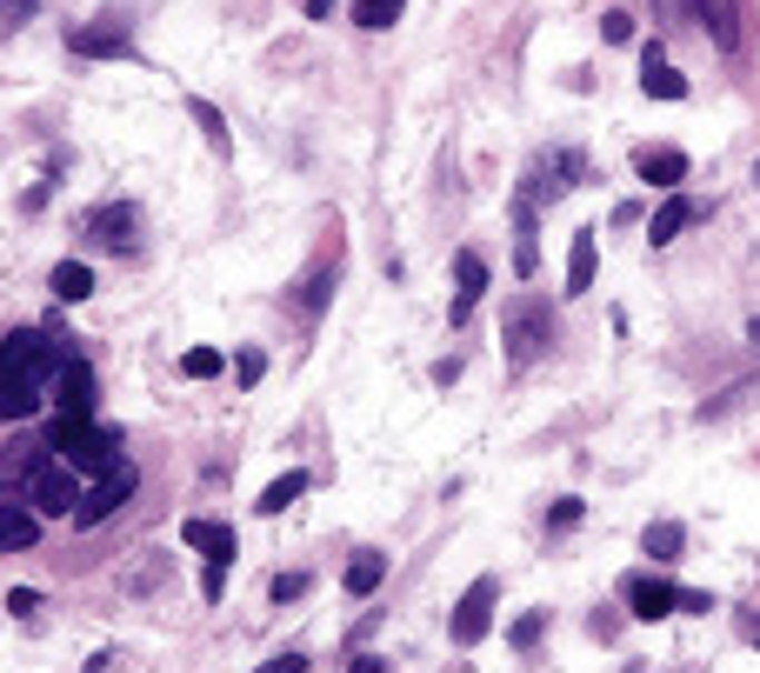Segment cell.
I'll return each instance as SVG.
<instances>
[{
	"instance_id": "1",
	"label": "cell",
	"mask_w": 760,
	"mask_h": 673,
	"mask_svg": "<svg viewBox=\"0 0 760 673\" xmlns=\"http://www.w3.org/2000/svg\"><path fill=\"white\" fill-rule=\"evenodd\" d=\"M67 360H80V354H73L67 340L40 334V327L7 334V340H0V427H7V420L40 414V407H47V394H53V374H60Z\"/></svg>"
},
{
	"instance_id": "2",
	"label": "cell",
	"mask_w": 760,
	"mask_h": 673,
	"mask_svg": "<svg viewBox=\"0 0 760 673\" xmlns=\"http://www.w3.org/2000/svg\"><path fill=\"white\" fill-rule=\"evenodd\" d=\"M47 447H53L73 474H107V467L120 461V434H113V427H100L93 414H60V420H53V434H47Z\"/></svg>"
},
{
	"instance_id": "3",
	"label": "cell",
	"mask_w": 760,
	"mask_h": 673,
	"mask_svg": "<svg viewBox=\"0 0 760 673\" xmlns=\"http://www.w3.org/2000/svg\"><path fill=\"white\" fill-rule=\"evenodd\" d=\"M501 340H507V360L514 367H534L547 347H554V307L541 294H514L501 307Z\"/></svg>"
},
{
	"instance_id": "4",
	"label": "cell",
	"mask_w": 760,
	"mask_h": 673,
	"mask_svg": "<svg viewBox=\"0 0 760 673\" xmlns=\"http://www.w3.org/2000/svg\"><path fill=\"white\" fill-rule=\"evenodd\" d=\"M20 494H27V507L40 514V521H67L73 507H80V481H73V467L47 447L33 467H27V481H20Z\"/></svg>"
},
{
	"instance_id": "5",
	"label": "cell",
	"mask_w": 760,
	"mask_h": 673,
	"mask_svg": "<svg viewBox=\"0 0 760 673\" xmlns=\"http://www.w3.org/2000/svg\"><path fill=\"white\" fill-rule=\"evenodd\" d=\"M134 487H140V474H134V461L120 454V461H113V467H107V474H100V481L80 494V507H73V527H100L107 514H120V507L134 501Z\"/></svg>"
},
{
	"instance_id": "6",
	"label": "cell",
	"mask_w": 760,
	"mask_h": 673,
	"mask_svg": "<svg viewBox=\"0 0 760 673\" xmlns=\"http://www.w3.org/2000/svg\"><path fill=\"white\" fill-rule=\"evenodd\" d=\"M494 594H501V587H494L487 574L461 594V607H454V621H447L454 647H481V641H487V627H494Z\"/></svg>"
},
{
	"instance_id": "7",
	"label": "cell",
	"mask_w": 760,
	"mask_h": 673,
	"mask_svg": "<svg viewBox=\"0 0 760 673\" xmlns=\"http://www.w3.org/2000/svg\"><path fill=\"white\" fill-rule=\"evenodd\" d=\"M134 227H140V214H134L127 200H107V207H93V214H87V240H93L100 254H134V247H140V234H134Z\"/></svg>"
},
{
	"instance_id": "8",
	"label": "cell",
	"mask_w": 760,
	"mask_h": 673,
	"mask_svg": "<svg viewBox=\"0 0 760 673\" xmlns=\"http://www.w3.org/2000/svg\"><path fill=\"white\" fill-rule=\"evenodd\" d=\"M621 601H628L634 621H668V614H681V587L661 581V574H628V581H621Z\"/></svg>"
},
{
	"instance_id": "9",
	"label": "cell",
	"mask_w": 760,
	"mask_h": 673,
	"mask_svg": "<svg viewBox=\"0 0 760 673\" xmlns=\"http://www.w3.org/2000/svg\"><path fill=\"white\" fill-rule=\"evenodd\" d=\"M67 53H80V60H134V33L120 20H93V27L67 33Z\"/></svg>"
},
{
	"instance_id": "10",
	"label": "cell",
	"mask_w": 760,
	"mask_h": 673,
	"mask_svg": "<svg viewBox=\"0 0 760 673\" xmlns=\"http://www.w3.org/2000/svg\"><path fill=\"white\" fill-rule=\"evenodd\" d=\"M581 167H588V160H581L574 147H554V154H541V160L527 167V194H534V200H561V194L581 180Z\"/></svg>"
},
{
	"instance_id": "11",
	"label": "cell",
	"mask_w": 760,
	"mask_h": 673,
	"mask_svg": "<svg viewBox=\"0 0 760 673\" xmlns=\"http://www.w3.org/2000/svg\"><path fill=\"white\" fill-rule=\"evenodd\" d=\"M514 274L521 280H534L541 274V200L521 187V200H514Z\"/></svg>"
},
{
	"instance_id": "12",
	"label": "cell",
	"mask_w": 760,
	"mask_h": 673,
	"mask_svg": "<svg viewBox=\"0 0 760 673\" xmlns=\"http://www.w3.org/2000/svg\"><path fill=\"white\" fill-rule=\"evenodd\" d=\"M481 300H487V260L481 254H454V307H447V320L467 327Z\"/></svg>"
},
{
	"instance_id": "13",
	"label": "cell",
	"mask_w": 760,
	"mask_h": 673,
	"mask_svg": "<svg viewBox=\"0 0 760 673\" xmlns=\"http://www.w3.org/2000/svg\"><path fill=\"white\" fill-rule=\"evenodd\" d=\"M60 414H93V400H100V380H93V367L87 360H67L60 374H53V394H47Z\"/></svg>"
},
{
	"instance_id": "14",
	"label": "cell",
	"mask_w": 760,
	"mask_h": 673,
	"mask_svg": "<svg viewBox=\"0 0 760 673\" xmlns=\"http://www.w3.org/2000/svg\"><path fill=\"white\" fill-rule=\"evenodd\" d=\"M334 280H340V240H334V247H327V254L314 260V274L300 280V294H294V314H300V320H314V314L327 307V294H334Z\"/></svg>"
},
{
	"instance_id": "15",
	"label": "cell",
	"mask_w": 760,
	"mask_h": 673,
	"mask_svg": "<svg viewBox=\"0 0 760 673\" xmlns=\"http://www.w3.org/2000/svg\"><path fill=\"white\" fill-rule=\"evenodd\" d=\"M641 93H648V100H688V80L668 67L661 40H648V47H641Z\"/></svg>"
},
{
	"instance_id": "16",
	"label": "cell",
	"mask_w": 760,
	"mask_h": 673,
	"mask_svg": "<svg viewBox=\"0 0 760 673\" xmlns=\"http://www.w3.org/2000/svg\"><path fill=\"white\" fill-rule=\"evenodd\" d=\"M180 547H194L207 567H234V527H220V521H187Z\"/></svg>"
},
{
	"instance_id": "17",
	"label": "cell",
	"mask_w": 760,
	"mask_h": 673,
	"mask_svg": "<svg viewBox=\"0 0 760 673\" xmlns=\"http://www.w3.org/2000/svg\"><path fill=\"white\" fill-rule=\"evenodd\" d=\"M634 174H641L648 187H668V194H674V187L688 180V154H681V147H641V154H634Z\"/></svg>"
},
{
	"instance_id": "18",
	"label": "cell",
	"mask_w": 760,
	"mask_h": 673,
	"mask_svg": "<svg viewBox=\"0 0 760 673\" xmlns=\"http://www.w3.org/2000/svg\"><path fill=\"white\" fill-rule=\"evenodd\" d=\"M694 20L714 33V47H721V53H734V47H741V0H694Z\"/></svg>"
},
{
	"instance_id": "19",
	"label": "cell",
	"mask_w": 760,
	"mask_h": 673,
	"mask_svg": "<svg viewBox=\"0 0 760 673\" xmlns=\"http://www.w3.org/2000/svg\"><path fill=\"white\" fill-rule=\"evenodd\" d=\"M694 220H701V207H694L688 194H668V207H661V214L648 220V240H654V247H668V240H681V234H688Z\"/></svg>"
},
{
	"instance_id": "20",
	"label": "cell",
	"mask_w": 760,
	"mask_h": 673,
	"mask_svg": "<svg viewBox=\"0 0 760 673\" xmlns=\"http://www.w3.org/2000/svg\"><path fill=\"white\" fill-rule=\"evenodd\" d=\"M33 541H40V514L7 501V507H0V554H27Z\"/></svg>"
},
{
	"instance_id": "21",
	"label": "cell",
	"mask_w": 760,
	"mask_h": 673,
	"mask_svg": "<svg viewBox=\"0 0 760 673\" xmlns=\"http://www.w3.org/2000/svg\"><path fill=\"white\" fill-rule=\"evenodd\" d=\"M594 234H601V227H581V234L567 240V294H588V287H594Z\"/></svg>"
},
{
	"instance_id": "22",
	"label": "cell",
	"mask_w": 760,
	"mask_h": 673,
	"mask_svg": "<svg viewBox=\"0 0 760 673\" xmlns=\"http://www.w3.org/2000/svg\"><path fill=\"white\" fill-rule=\"evenodd\" d=\"M381 581H387V554H354V561H347V574H340V587H347L354 601H367Z\"/></svg>"
},
{
	"instance_id": "23",
	"label": "cell",
	"mask_w": 760,
	"mask_h": 673,
	"mask_svg": "<svg viewBox=\"0 0 760 673\" xmlns=\"http://www.w3.org/2000/svg\"><path fill=\"white\" fill-rule=\"evenodd\" d=\"M47 287H53V300H60V307H73V300H87V294H93V274H87V260H60Z\"/></svg>"
},
{
	"instance_id": "24",
	"label": "cell",
	"mask_w": 760,
	"mask_h": 673,
	"mask_svg": "<svg viewBox=\"0 0 760 673\" xmlns=\"http://www.w3.org/2000/svg\"><path fill=\"white\" fill-rule=\"evenodd\" d=\"M300 494H307V474L294 467V474H280V481H267V494L254 501V514H280V507H294Z\"/></svg>"
},
{
	"instance_id": "25",
	"label": "cell",
	"mask_w": 760,
	"mask_h": 673,
	"mask_svg": "<svg viewBox=\"0 0 760 673\" xmlns=\"http://www.w3.org/2000/svg\"><path fill=\"white\" fill-rule=\"evenodd\" d=\"M541 634H547V607H527V614L507 627V647H514V654H534V647H541Z\"/></svg>"
},
{
	"instance_id": "26",
	"label": "cell",
	"mask_w": 760,
	"mask_h": 673,
	"mask_svg": "<svg viewBox=\"0 0 760 673\" xmlns=\"http://www.w3.org/2000/svg\"><path fill=\"white\" fill-rule=\"evenodd\" d=\"M401 7H407V0H354V27H367V33H387V27L401 20Z\"/></svg>"
},
{
	"instance_id": "27",
	"label": "cell",
	"mask_w": 760,
	"mask_h": 673,
	"mask_svg": "<svg viewBox=\"0 0 760 673\" xmlns=\"http://www.w3.org/2000/svg\"><path fill=\"white\" fill-rule=\"evenodd\" d=\"M187 113L200 120V133H207V147H214V154H227V147H234V140H227V120H220V107H214V100H187Z\"/></svg>"
},
{
	"instance_id": "28",
	"label": "cell",
	"mask_w": 760,
	"mask_h": 673,
	"mask_svg": "<svg viewBox=\"0 0 760 673\" xmlns=\"http://www.w3.org/2000/svg\"><path fill=\"white\" fill-rule=\"evenodd\" d=\"M681 541H688V534H681V521H654V527L641 534V547H648L654 561H674V554H681Z\"/></svg>"
},
{
	"instance_id": "29",
	"label": "cell",
	"mask_w": 760,
	"mask_h": 673,
	"mask_svg": "<svg viewBox=\"0 0 760 673\" xmlns=\"http://www.w3.org/2000/svg\"><path fill=\"white\" fill-rule=\"evenodd\" d=\"M180 374H187V380H214V374H220V347H187V354H180Z\"/></svg>"
},
{
	"instance_id": "30",
	"label": "cell",
	"mask_w": 760,
	"mask_h": 673,
	"mask_svg": "<svg viewBox=\"0 0 760 673\" xmlns=\"http://www.w3.org/2000/svg\"><path fill=\"white\" fill-rule=\"evenodd\" d=\"M160 574H167V554H147V561H140L134 574H120V594H147V587H154Z\"/></svg>"
},
{
	"instance_id": "31",
	"label": "cell",
	"mask_w": 760,
	"mask_h": 673,
	"mask_svg": "<svg viewBox=\"0 0 760 673\" xmlns=\"http://www.w3.org/2000/svg\"><path fill=\"white\" fill-rule=\"evenodd\" d=\"M234 374H240V387H260V374H267V354H260V347H240Z\"/></svg>"
},
{
	"instance_id": "32",
	"label": "cell",
	"mask_w": 760,
	"mask_h": 673,
	"mask_svg": "<svg viewBox=\"0 0 760 673\" xmlns=\"http://www.w3.org/2000/svg\"><path fill=\"white\" fill-rule=\"evenodd\" d=\"M581 514H588V507L567 494V501H554V507H547V527H554V534H567V527H581Z\"/></svg>"
},
{
	"instance_id": "33",
	"label": "cell",
	"mask_w": 760,
	"mask_h": 673,
	"mask_svg": "<svg viewBox=\"0 0 760 673\" xmlns=\"http://www.w3.org/2000/svg\"><path fill=\"white\" fill-rule=\"evenodd\" d=\"M601 33H608L614 47H621V40H634V13H621V7H614V13H601Z\"/></svg>"
},
{
	"instance_id": "34",
	"label": "cell",
	"mask_w": 760,
	"mask_h": 673,
	"mask_svg": "<svg viewBox=\"0 0 760 673\" xmlns=\"http://www.w3.org/2000/svg\"><path fill=\"white\" fill-rule=\"evenodd\" d=\"M267 594H274V607H280V601H300V594H307V574H274Z\"/></svg>"
},
{
	"instance_id": "35",
	"label": "cell",
	"mask_w": 760,
	"mask_h": 673,
	"mask_svg": "<svg viewBox=\"0 0 760 673\" xmlns=\"http://www.w3.org/2000/svg\"><path fill=\"white\" fill-rule=\"evenodd\" d=\"M254 673H307V654H300V647H287V654H274L267 667H254Z\"/></svg>"
},
{
	"instance_id": "36",
	"label": "cell",
	"mask_w": 760,
	"mask_h": 673,
	"mask_svg": "<svg viewBox=\"0 0 760 673\" xmlns=\"http://www.w3.org/2000/svg\"><path fill=\"white\" fill-rule=\"evenodd\" d=\"M7 607H13V614H20V621H27V614H33V607H40V594H33V587H13V594H7Z\"/></svg>"
},
{
	"instance_id": "37",
	"label": "cell",
	"mask_w": 760,
	"mask_h": 673,
	"mask_svg": "<svg viewBox=\"0 0 760 673\" xmlns=\"http://www.w3.org/2000/svg\"><path fill=\"white\" fill-rule=\"evenodd\" d=\"M714 607V594H701V587H681V614H708Z\"/></svg>"
},
{
	"instance_id": "38",
	"label": "cell",
	"mask_w": 760,
	"mask_h": 673,
	"mask_svg": "<svg viewBox=\"0 0 760 673\" xmlns=\"http://www.w3.org/2000/svg\"><path fill=\"white\" fill-rule=\"evenodd\" d=\"M0 13H7V27H20V20L33 13V0H0Z\"/></svg>"
},
{
	"instance_id": "39",
	"label": "cell",
	"mask_w": 760,
	"mask_h": 673,
	"mask_svg": "<svg viewBox=\"0 0 760 673\" xmlns=\"http://www.w3.org/2000/svg\"><path fill=\"white\" fill-rule=\"evenodd\" d=\"M661 13L668 20H694V0H661Z\"/></svg>"
},
{
	"instance_id": "40",
	"label": "cell",
	"mask_w": 760,
	"mask_h": 673,
	"mask_svg": "<svg viewBox=\"0 0 760 673\" xmlns=\"http://www.w3.org/2000/svg\"><path fill=\"white\" fill-rule=\"evenodd\" d=\"M347 673H387V661H381V654H361V661H354Z\"/></svg>"
},
{
	"instance_id": "41",
	"label": "cell",
	"mask_w": 760,
	"mask_h": 673,
	"mask_svg": "<svg viewBox=\"0 0 760 673\" xmlns=\"http://www.w3.org/2000/svg\"><path fill=\"white\" fill-rule=\"evenodd\" d=\"M748 340H754V347H760V320H748Z\"/></svg>"
},
{
	"instance_id": "42",
	"label": "cell",
	"mask_w": 760,
	"mask_h": 673,
	"mask_svg": "<svg viewBox=\"0 0 760 673\" xmlns=\"http://www.w3.org/2000/svg\"><path fill=\"white\" fill-rule=\"evenodd\" d=\"M754 180H760V160H754Z\"/></svg>"
}]
</instances>
